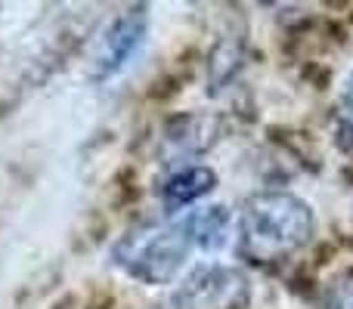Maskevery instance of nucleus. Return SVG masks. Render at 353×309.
<instances>
[{
  "mask_svg": "<svg viewBox=\"0 0 353 309\" xmlns=\"http://www.w3.org/2000/svg\"><path fill=\"white\" fill-rule=\"evenodd\" d=\"M313 211L304 198L292 192H257L239 211L236 251L254 266H270L313 238Z\"/></svg>",
  "mask_w": 353,
  "mask_h": 309,
  "instance_id": "f257e3e1",
  "label": "nucleus"
},
{
  "mask_svg": "<svg viewBox=\"0 0 353 309\" xmlns=\"http://www.w3.org/2000/svg\"><path fill=\"white\" fill-rule=\"evenodd\" d=\"M195 248L199 244H195V232L186 213L161 229L124 238L115 248V260L143 285H168Z\"/></svg>",
  "mask_w": 353,
  "mask_h": 309,
  "instance_id": "f03ea898",
  "label": "nucleus"
},
{
  "mask_svg": "<svg viewBox=\"0 0 353 309\" xmlns=\"http://www.w3.org/2000/svg\"><path fill=\"white\" fill-rule=\"evenodd\" d=\"M248 279L236 266H195L174 291V309H245Z\"/></svg>",
  "mask_w": 353,
  "mask_h": 309,
  "instance_id": "7ed1b4c3",
  "label": "nucleus"
},
{
  "mask_svg": "<svg viewBox=\"0 0 353 309\" xmlns=\"http://www.w3.org/2000/svg\"><path fill=\"white\" fill-rule=\"evenodd\" d=\"M146 41V12L143 10H128L103 31L93 53V78L105 81L112 74H118L130 59L137 56V50Z\"/></svg>",
  "mask_w": 353,
  "mask_h": 309,
  "instance_id": "20e7f679",
  "label": "nucleus"
},
{
  "mask_svg": "<svg viewBox=\"0 0 353 309\" xmlns=\"http://www.w3.org/2000/svg\"><path fill=\"white\" fill-rule=\"evenodd\" d=\"M217 186V173L211 167H183L174 176H168V182L161 186V201L165 211L176 213L183 207L195 204L199 198H205L211 189Z\"/></svg>",
  "mask_w": 353,
  "mask_h": 309,
  "instance_id": "39448f33",
  "label": "nucleus"
},
{
  "mask_svg": "<svg viewBox=\"0 0 353 309\" xmlns=\"http://www.w3.org/2000/svg\"><path fill=\"white\" fill-rule=\"evenodd\" d=\"M189 223H192L195 244H199L201 251H217V248H223L226 235H230L232 217L223 204H214V207L189 211Z\"/></svg>",
  "mask_w": 353,
  "mask_h": 309,
  "instance_id": "423d86ee",
  "label": "nucleus"
},
{
  "mask_svg": "<svg viewBox=\"0 0 353 309\" xmlns=\"http://www.w3.org/2000/svg\"><path fill=\"white\" fill-rule=\"evenodd\" d=\"M323 309H353V266L329 281L323 297Z\"/></svg>",
  "mask_w": 353,
  "mask_h": 309,
  "instance_id": "0eeeda50",
  "label": "nucleus"
},
{
  "mask_svg": "<svg viewBox=\"0 0 353 309\" xmlns=\"http://www.w3.org/2000/svg\"><path fill=\"white\" fill-rule=\"evenodd\" d=\"M338 118H341V127L353 134V74L344 84V93H341V103H338Z\"/></svg>",
  "mask_w": 353,
  "mask_h": 309,
  "instance_id": "6e6552de",
  "label": "nucleus"
}]
</instances>
